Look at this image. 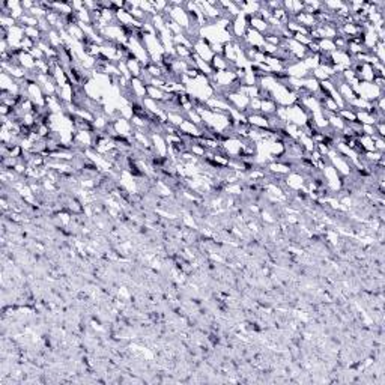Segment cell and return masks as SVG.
Returning <instances> with one entry per match:
<instances>
[{
    "label": "cell",
    "mask_w": 385,
    "mask_h": 385,
    "mask_svg": "<svg viewBox=\"0 0 385 385\" xmlns=\"http://www.w3.org/2000/svg\"><path fill=\"white\" fill-rule=\"evenodd\" d=\"M308 120H310V114L300 102H295L286 107V124H292L298 128H304Z\"/></svg>",
    "instance_id": "1"
},
{
    "label": "cell",
    "mask_w": 385,
    "mask_h": 385,
    "mask_svg": "<svg viewBox=\"0 0 385 385\" xmlns=\"http://www.w3.org/2000/svg\"><path fill=\"white\" fill-rule=\"evenodd\" d=\"M355 95L361 100H366L368 102H374L379 96L384 95V90L379 89L374 83H367V82H360L356 86L352 88Z\"/></svg>",
    "instance_id": "2"
},
{
    "label": "cell",
    "mask_w": 385,
    "mask_h": 385,
    "mask_svg": "<svg viewBox=\"0 0 385 385\" xmlns=\"http://www.w3.org/2000/svg\"><path fill=\"white\" fill-rule=\"evenodd\" d=\"M224 100L229 102V106L244 114L248 113L250 110V102L252 100L246 95H242L241 92H226L224 94Z\"/></svg>",
    "instance_id": "3"
},
{
    "label": "cell",
    "mask_w": 385,
    "mask_h": 385,
    "mask_svg": "<svg viewBox=\"0 0 385 385\" xmlns=\"http://www.w3.org/2000/svg\"><path fill=\"white\" fill-rule=\"evenodd\" d=\"M192 53H194L198 58H200L202 60L208 62V64H211V60L216 56V53L211 48V44L206 40L200 38V36L194 42H192Z\"/></svg>",
    "instance_id": "4"
},
{
    "label": "cell",
    "mask_w": 385,
    "mask_h": 385,
    "mask_svg": "<svg viewBox=\"0 0 385 385\" xmlns=\"http://www.w3.org/2000/svg\"><path fill=\"white\" fill-rule=\"evenodd\" d=\"M247 125L254 128V130H260V131H270V118L262 114V113H247ZM272 131V130H271Z\"/></svg>",
    "instance_id": "5"
},
{
    "label": "cell",
    "mask_w": 385,
    "mask_h": 385,
    "mask_svg": "<svg viewBox=\"0 0 385 385\" xmlns=\"http://www.w3.org/2000/svg\"><path fill=\"white\" fill-rule=\"evenodd\" d=\"M112 125H113V130L116 132L118 137H128L134 132V126L131 124L130 119H125V118H118L114 120H112Z\"/></svg>",
    "instance_id": "6"
},
{
    "label": "cell",
    "mask_w": 385,
    "mask_h": 385,
    "mask_svg": "<svg viewBox=\"0 0 385 385\" xmlns=\"http://www.w3.org/2000/svg\"><path fill=\"white\" fill-rule=\"evenodd\" d=\"M248 28L259 32V34H266L270 30V24L266 20H264L260 16H252L248 17Z\"/></svg>",
    "instance_id": "7"
},
{
    "label": "cell",
    "mask_w": 385,
    "mask_h": 385,
    "mask_svg": "<svg viewBox=\"0 0 385 385\" xmlns=\"http://www.w3.org/2000/svg\"><path fill=\"white\" fill-rule=\"evenodd\" d=\"M125 62H126V66H128V71H130L131 77L132 78H140L142 72L144 71V65L132 56H130Z\"/></svg>",
    "instance_id": "8"
},
{
    "label": "cell",
    "mask_w": 385,
    "mask_h": 385,
    "mask_svg": "<svg viewBox=\"0 0 385 385\" xmlns=\"http://www.w3.org/2000/svg\"><path fill=\"white\" fill-rule=\"evenodd\" d=\"M304 184H306V180H304V178L298 172H290L289 174H286V185L290 190L300 191L304 186Z\"/></svg>",
    "instance_id": "9"
},
{
    "label": "cell",
    "mask_w": 385,
    "mask_h": 385,
    "mask_svg": "<svg viewBox=\"0 0 385 385\" xmlns=\"http://www.w3.org/2000/svg\"><path fill=\"white\" fill-rule=\"evenodd\" d=\"M277 102L271 98H260V113L265 116H274L277 112Z\"/></svg>",
    "instance_id": "10"
},
{
    "label": "cell",
    "mask_w": 385,
    "mask_h": 385,
    "mask_svg": "<svg viewBox=\"0 0 385 385\" xmlns=\"http://www.w3.org/2000/svg\"><path fill=\"white\" fill-rule=\"evenodd\" d=\"M319 44V50L320 53H326V54H331L332 52H336V46H334V41L332 40H320L318 41Z\"/></svg>",
    "instance_id": "11"
},
{
    "label": "cell",
    "mask_w": 385,
    "mask_h": 385,
    "mask_svg": "<svg viewBox=\"0 0 385 385\" xmlns=\"http://www.w3.org/2000/svg\"><path fill=\"white\" fill-rule=\"evenodd\" d=\"M338 116L346 122V124H350V122H355L356 120V114H355V110L346 107V108H342L338 110Z\"/></svg>",
    "instance_id": "12"
}]
</instances>
